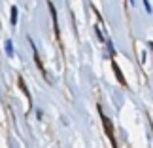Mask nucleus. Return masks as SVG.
<instances>
[{
    "instance_id": "1",
    "label": "nucleus",
    "mask_w": 153,
    "mask_h": 148,
    "mask_svg": "<svg viewBox=\"0 0 153 148\" xmlns=\"http://www.w3.org/2000/svg\"><path fill=\"white\" fill-rule=\"evenodd\" d=\"M102 122H104V125H106V131H108V135L111 137V123H108V118L102 116Z\"/></svg>"
},
{
    "instance_id": "2",
    "label": "nucleus",
    "mask_w": 153,
    "mask_h": 148,
    "mask_svg": "<svg viewBox=\"0 0 153 148\" xmlns=\"http://www.w3.org/2000/svg\"><path fill=\"white\" fill-rule=\"evenodd\" d=\"M17 23V8L13 6V8H11V25H15Z\"/></svg>"
},
{
    "instance_id": "3",
    "label": "nucleus",
    "mask_w": 153,
    "mask_h": 148,
    "mask_svg": "<svg viewBox=\"0 0 153 148\" xmlns=\"http://www.w3.org/2000/svg\"><path fill=\"white\" fill-rule=\"evenodd\" d=\"M6 50H8V53L11 55V53H13V50H11V42L8 40V42H6Z\"/></svg>"
}]
</instances>
